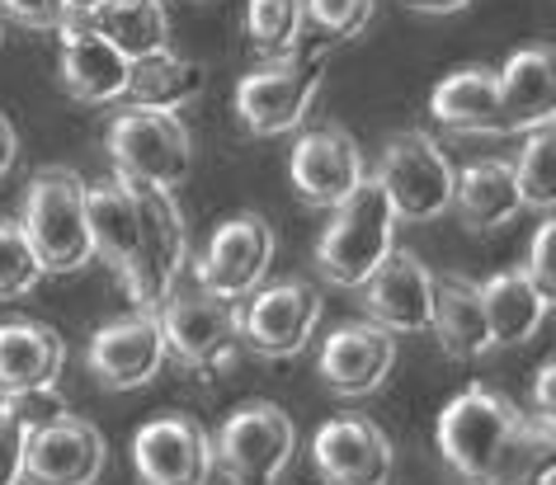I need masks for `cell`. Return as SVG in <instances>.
<instances>
[{
	"mask_svg": "<svg viewBox=\"0 0 556 485\" xmlns=\"http://www.w3.org/2000/svg\"><path fill=\"white\" fill-rule=\"evenodd\" d=\"M165 354L199 378H227L241 363V307L236 297H217L207 288H170L156 307Z\"/></svg>",
	"mask_w": 556,
	"mask_h": 485,
	"instance_id": "7a4b0ae2",
	"label": "cell"
},
{
	"mask_svg": "<svg viewBox=\"0 0 556 485\" xmlns=\"http://www.w3.org/2000/svg\"><path fill=\"white\" fill-rule=\"evenodd\" d=\"M66 368V344L43 321H5L0 326V396L58 386Z\"/></svg>",
	"mask_w": 556,
	"mask_h": 485,
	"instance_id": "44dd1931",
	"label": "cell"
},
{
	"mask_svg": "<svg viewBox=\"0 0 556 485\" xmlns=\"http://www.w3.org/2000/svg\"><path fill=\"white\" fill-rule=\"evenodd\" d=\"M453 207L471 231H495L523 213V193L509 161H477L453 179Z\"/></svg>",
	"mask_w": 556,
	"mask_h": 485,
	"instance_id": "484cf974",
	"label": "cell"
},
{
	"mask_svg": "<svg viewBox=\"0 0 556 485\" xmlns=\"http://www.w3.org/2000/svg\"><path fill=\"white\" fill-rule=\"evenodd\" d=\"M104 146L114 156V175L137 179V184L179 189L193 170V137L175 109L128 104L109 123Z\"/></svg>",
	"mask_w": 556,
	"mask_h": 485,
	"instance_id": "5b68a950",
	"label": "cell"
},
{
	"mask_svg": "<svg viewBox=\"0 0 556 485\" xmlns=\"http://www.w3.org/2000/svg\"><path fill=\"white\" fill-rule=\"evenodd\" d=\"M406 5H415V10H425V15H453V10H463V5H471V0H406Z\"/></svg>",
	"mask_w": 556,
	"mask_h": 485,
	"instance_id": "74e56055",
	"label": "cell"
},
{
	"mask_svg": "<svg viewBox=\"0 0 556 485\" xmlns=\"http://www.w3.org/2000/svg\"><path fill=\"white\" fill-rule=\"evenodd\" d=\"M132 193H137V255L118 283L128 293L132 311H156L165 293L179 283V269L189 259V235L170 189L132 179Z\"/></svg>",
	"mask_w": 556,
	"mask_h": 485,
	"instance_id": "8992f818",
	"label": "cell"
},
{
	"mask_svg": "<svg viewBox=\"0 0 556 485\" xmlns=\"http://www.w3.org/2000/svg\"><path fill=\"white\" fill-rule=\"evenodd\" d=\"M66 5H72V15H86V10H94L100 0H66Z\"/></svg>",
	"mask_w": 556,
	"mask_h": 485,
	"instance_id": "f35d334b",
	"label": "cell"
},
{
	"mask_svg": "<svg viewBox=\"0 0 556 485\" xmlns=\"http://www.w3.org/2000/svg\"><path fill=\"white\" fill-rule=\"evenodd\" d=\"M326 62L330 52H283V58H269L264 66H255L241 86H236V118L245 123L255 137H278L302 128L307 109L316 100L326 80Z\"/></svg>",
	"mask_w": 556,
	"mask_h": 485,
	"instance_id": "52a82bcc",
	"label": "cell"
},
{
	"mask_svg": "<svg viewBox=\"0 0 556 485\" xmlns=\"http://www.w3.org/2000/svg\"><path fill=\"white\" fill-rule=\"evenodd\" d=\"M86 221H90V245L109 269L128 273L137 255V193L132 179L109 175L100 184H86Z\"/></svg>",
	"mask_w": 556,
	"mask_h": 485,
	"instance_id": "7402d4cb",
	"label": "cell"
},
{
	"mask_svg": "<svg viewBox=\"0 0 556 485\" xmlns=\"http://www.w3.org/2000/svg\"><path fill=\"white\" fill-rule=\"evenodd\" d=\"M509 165H514V179H519L523 207L552 213V203H556V132H552V123L523 132V151H519V161H509Z\"/></svg>",
	"mask_w": 556,
	"mask_h": 485,
	"instance_id": "f1b7e54d",
	"label": "cell"
},
{
	"mask_svg": "<svg viewBox=\"0 0 556 485\" xmlns=\"http://www.w3.org/2000/svg\"><path fill=\"white\" fill-rule=\"evenodd\" d=\"M298 452V429L274 400H245L222 420L213 438V467L231 485H274Z\"/></svg>",
	"mask_w": 556,
	"mask_h": 485,
	"instance_id": "ba28073f",
	"label": "cell"
},
{
	"mask_svg": "<svg viewBox=\"0 0 556 485\" xmlns=\"http://www.w3.org/2000/svg\"><path fill=\"white\" fill-rule=\"evenodd\" d=\"M43 283V265H38L29 235L15 217H0V302H20Z\"/></svg>",
	"mask_w": 556,
	"mask_h": 485,
	"instance_id": "4dcf8cb0",
	"label": "cell"
},
{
	"mask_svg": "<svg viewBox=\"0 0 556 485\" xmlns=\"http://www.w3.org/2000/svg\"><path fill=\"white\" fill-rule=\"evenodd\" d=\"M372 10H378V0H302V15L326 38H340V43H350L368 29Z\"/></svg>",
	"mask_w": 556,
	"mask_h": 485,
	"instance_id": "1f68e13d",
	"label": "cell"
},
{
	"mask_svg": "<svg viewBox=\"0 0 556 485\" xmlns=\"http://www.w3.org/2000/svg\"><path fill=\"white\" fill-rule=\"evenodd\" d=\"M86 24L104 34L128 62L170 48V20H165L161 0H100L94 10H86Z\"/></svg>",
	"mask_w": 556,
	"mask_h": 485,
	"instance_id": "4316f807",
	"label": "cell"
},
{
	"mask_svg": "<svg viewBox=\"0 0 556 485\" xmlns=\"http://www.w3.org/2000/svg\"><path fill=\"white\" fill-rule=\"evenodd\" d=\"M453 165L429 132H396L378 156L372 184L387 193L396 221H434L453 207Z\"/></svg>",
	"mask_w": 556,
	"mask_h": 485,
	"instance_id": "9c48e42d",
	"label": "cell"
},
{
	"mask_svg": "<svg viewBox=\"0 0 556 485\" xmlns=\"http://www.w3.org/2000/svg\"><path fill=\"white\" fill-rule=\"evenodd\" d=\"M302 24H307L302 0H250L245 5V34H250V43H255V52H264V58H283V52H293L298 38H302Z\"/></svg>",
	"mask_w": 556,
	"mask_h": 485,
	"instance_id": "f546056e",
	"label": "cell"
},
{
	"mask_svg": "<svg viewBox=\"0 0 556 485\" xmlns=\"http://www.w3.org/2000/svg\"><path fill=\"white\" fill-rule=\"evenodd\" d=\"M165 335L156 311H132L109 321L104 330H94L86 363L94 372V382H104L109 392H137V386L156 382V372L165 368Z\"/></svg>",
	"mask_w": 556,
	"mask_h": 485,
	"instance_id": "5bb4252c",
	"label": "cell"
},
{
	"mask_svg": "<svg viewBox=\"0 0 556 485\" xmlns=\"http://www.w3.org/2000/svg\"><path fill=\"white\" fill-rule=\"evenodd\" d=\"M358 293H364L368 321H378L392 335H420L434 307V273L425 269L420 255L392 245V255L358 283Z\"/></svg>",
	"mask_w": 556,
	"mask_h": 485,
	"instance_id": "ac0fdd59",
	"label": "cell"
},
{
	"mask_svg": "<svg viewBox=\"0 0 556 485\" xmlns=\"http://www.w3.org/2000/svg\"><path fill=\"white\" fill-rule=\"evenodd\" d=\"M269 259H274L269 221H264L260 213H236L213 231L203 259L193 265V279H199V288H207V293L241 302L245 293H255V288L264 283Z\"/></svg>",
	"mask_w": 556,
	"mask_h": 485,
	"instance_id": "4fadbf2b",
	"label": "cell"
},
{
	"mask_svg": "<svg viewBox=\"0 0 556 485\" xmlns=\"http://www.w3.org/2000/svg\"><path fill=\"white\" fill-rule=\"evenodd\" d=\"M429 118L448 132H500V86L491 66L448 72L429 94Z\"/></svg>",
	"mask_w": 556,
	"mask_h": 485,
	"instance_id": "cb8c5ba5",
	"label": "cell"
},
{
	"mask_svg": "<svg viewBox=\"0 0 556 485\" xmlns=\"http://www.w3.org/2000/svg\"><path fill=\"white\" fill-rule=\"evenodd\" d=\"M20 161V137H15V123L0 114V175H10V165Z\"/></svg>",
	"mask_w": 556,
	"mask_h": 485,
	"instance_id": "8d00e7d4",
	"label": "cell"
},
{
	"mask_svg": "<svg viewBox=\"0 0 556 485\" xmlns=\"http://www.w3.org/2000/svg\"><path fill=\"white\" fill-rule=\"evenodd\" d=\"M24 443H29V429H24L20 414L0 400V485L24 481Z\"/></svg>",
	"mask_w": 556,
	"mask_h": 485,
	"instance_id": "d6a6232c",
	"label": "cell"
},
{
	"mask_svg": "<svg viewBox=\"0 0 556 485\" xmlns=\"http://www.w3.org/2000/svg\"><path fill=\"white\" fill-rule=\"evenodd\" d=\"M72 15L66 0H0V20H15L24 29H38V34H58L62 20Z\"/></svg>",
	"mask_w": 556,
	"mask_h": 485,
	"instance_id": "836d02e7",
	"label": "cell"
},
{
	"mask_svg": "<svg viewBox=\"0 0 556 485\" xmlns=\"http://www.w3.org/2000/svg\"><path fill=\"white\" fill-rule=\"evenodd\" d=\"M552 382H556V363L547 358V363H542V372L533 378V400H538V420H552V414H556V406H552Z\"/></svg>",
	"mask_w": 556,
	"mask_h": 485,
	"instance_id": "d590c367",
	"label": "cell"
},
{
	"mask_svg": "<svg viewBox=\"0 0 556 485\" xmlns=\"http://www.w3.org/2000/svg\"><path fill=\"white\" fill-rule=\"evenodd\" d=\"M0 43H5V20H0Z\"/></svg>",
	"mask_w": 556,
	"mask_h": 485,
	"instance_id": "ab89813d",
	"label": "cell"
},
{
	"mask_svg": "<svg viewBox=\"0 0 556 485\" xmlns=\"http://www.w3.org/2000/svg\"><path fill=\"white\" fill-rule=\"evenodd\" d=\"M312 462L326 485H387L392 481V438L368 414H336L316 429Z\"/></svg>",
	"mask_w": 556,
	"mask_h": 485,
	"instance_id": "9a60e30c",
	"label": "cell"
},
{
	"mask_svg": "<svg viewBox=\"0 0 556 485\" xmlns=\"http://www.w3.org/2000/svg\"><path fill=\"white\" fill-rule=\"evenodd\" d=\"M396 368V335L378 321H354L330 330V340L316 354V372H321L326 392L336 396H372L392 378Z\"/></svg>",
	"mask_w": 556,
	"mask_h": 485,
	"instance_id": "e0dca14e",
	"label": "cell"
},
{
	"mask_svg": "<svg viewBox=\"0 0 556 485\" xmlns=\"http://www.w3.org/2000/svg\"><path fill=\"white\" fill-rule=\"evenodd\" d=\"M132 467L142 485H207V476H213V434L193 414L165 410L137 429Z\"/></svg>",
	"mask_w": 556,
	"mask_h": 485,
	"instance_id": "8fae6325",
	"label": "cell"
},
{
	"mask_svg": "<svg viewBox=\"0 0 556 485\" xmlns=\"http://www.w3.org/2000/svg\"><path fill=\"white\" fill-rule=\"evenodd\" d=\"M528 279L542 297H556V221H542L538 235H533V255H528Z\"/></svg>",
	"mask_w": 556,
	"mask_h": 485,
	"instance_id": "e575fe53",
	"label": "cell"
},
{
	"mask_svg": "<svg viewBox=\"0 0 556 485\" xmlns=\"http://www.w3.org/2000/svg\"><path fill=\"white\" fill-rule=\"evenodd\" d=\"M316 321H321V293L307 279L269 283L250 297V307H241V349L283 363L307 349Z\"/></svg>",
	"mask_w": 556,
	"mask_h": 485,
	"instance_id": "30bf717a",
	"label": "cell"
},
{
	"mask_svg": "<svg viewBox=\"0 0 556 485\" xmlns=\"http://www.w3.org/2000/svg\"><path fill=\"white\" fill-rule=\"evenodd\" d=\"M20 227L29 235L43 273H76L94 259L86 221V179L66 165H52V170H38L29 179Z\"/></svg>",
	"mask_w": 556,
	"mask_h": 485,
	"instance_id": "3957f363",
	"label": "cell"
},
{
	"mask_svg": "<svg viewBox=\"0 0 556 485\" xmlns=\"http://www.w3.org/2000/svg\"><path fill=\"white\" fill-rule=\"evenodd\" d=\"M203 90V66L179 58L170 48H156L147 58H132L128 62V100L132 104H147V109H185L189 100H199Z\"/></svg>",
	"mask_w": 556,
	"mask_h": 485,
	"instance_id": "83f0119b",
	"label": "cell"
},
{
	"mask_svg": "<svg viewBox=\"0 0 556 485\" xmlns=\"http://www.w3.org/2000/svg\"><path fill=\"white\" fill-rule=\"evenodd\" d=\"M481 307L485 326H491V349H514V344H528L538 335L552 302L538 293L523 269H509L481 283Z\"/></svg>",
	"mask_w": 556,
	"mask_h": 485,
	"instance_id": "d4e9b609",
	"label": "cell"
},
{
	"mask_svg": "<svg viewBox=\"0 0 556 485\" xmlns=\"http://www.w3.org/2000/svg\"><path fill=\"white\" fill-rule=\"evenodd\" d=\"M62 90L72 94L76 104H114L128 90V58L109 43L104 34H94L86 15H66L62 20Z\"/></svg>",
	"mask_w": 556,
	"mask_h": 485,
	"instance_id": "d6986e66",
	"label": "cell"
},
{
	"mask_svg": "<svg viewBox=\"0 0 556 485\" xmlns=\"http://www.w3.org/2000/svg\"><path fill=\"white\" fill-rule=\"evenodd\" d=\"M104 434L90 420L62 410L58 420L29 429L20 485H94L104 471Z\"/></svg>",
	"mask_w": 556,
	"mask_h": 485,
	"instance_id": "7c38bea8",
	"label": "cell"
},
{
	"mask_svg": "<svg viewBox=\"0 0 556 485\" xmlns=\"http://www.w3.org/2000/svg\"><path fill=\"white\" fill-rule=\"evenodd\" d=\"M429 330L439 335L448 358H471L491 354V326H485L481 307V283L471 279H434V307H429Z\"/></svg>",
	"mask_w": 556,
	"mask_h": 485,
	"instance_id": "603a6c76",
	"label": "cell"
},
{
	"mask_svg": "<svg viewBox=\"0 0 556 485\" xmlns=\"http://www.w3.org/2000/svg\"><path fill=\"white\" fill-rule=\"evenodd\" d=\"M396 245V213L387 193L364 179L350 199L330 207V227L316 245V269L336 288H358Z\"/></svg>",
	"mask_w": 556,
	"mask_h": 485,
	"instance_id": "277c9868",
	"label": "cell"
},
{
	"mask_svg": "<svg viewBox=\"0 0 556 485\" xmlns=\"http://www.w3.org/2000/svg\"><path fill=\"white\" fill-rule=\"evenodd\" d=\"M293 189L307 207H336L364 184V151L344 128H312L293 142Z\"/></svg>",
	"mask_w": 556,
	"mask_h": 485,
	"instance_id": "2e32d148",
	"label": "cell"
},
{
	"mask_svg": "<svg viewBox=\"0 0 556 485\" xmlns=\"http://www.w3.org/2000/svg\"><path fill=\"white\" fill-rule=\"evenodd\" d=\"M500 86V137L533 132L556 114V58L547 43H528L495 72Z\"/></svg>",
	"mask_w": 556,
	"mask_h": 485,
	"instance_id": "ffe728a7",
	"label": "cell"
},
{
	"mask_svg": "<svg viewBox=\"0 0 556 485\" xmlns=\"http://www.w3.org/2000/svg\"><path fill=\"white\" fill-rule=\"evenodd\" d=\"M439 452L467 485H528L552 457V420L491 386H467L439 414Z\"/></svg>",
	"mask_w": 556,
	"mask_h": 485,
	"instance_id": "6da1fadb",
	"label": "cell"
}]
</instances>
